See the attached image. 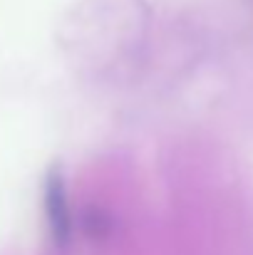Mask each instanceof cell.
<instances>
[{
	"mask_svg": "<svg viewBox=\"0 0 253 255\" xmlns=\"http://www.w3.org/2000/svg\"><path fill=\"white\" fill-rule=\"evenodd\" d=\"M42 198H45V216H47V228L55 241V246H67L72 238V211L67 201V186L62 178V171L57 166L47 171L45 186H42Z\"/></svg>",
	"mask_w": 253,
	"mask_h": 255,
	"instance_id": "1",
	"label": "cell"
},
{
	"mask_svg": "<svg viewBox=\"0 0 253 255\" xmlns=\"http://www.w3.org/2000/svg\"><path fill=\"white\" fill-rule=\"evenodd\" d=\"M82 228H84V233L92 236V238H104V236L112 231V218H109L102 208H89V211L84 213Z\"/></svg>",
	"mask_w": 253,
	"mask_h": 255,
	"instance_id": "2",
	"label": "cell"
}]
</instances>
